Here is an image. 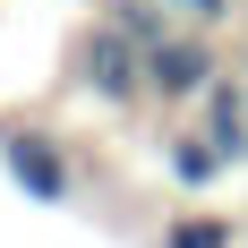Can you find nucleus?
I'll return each mask as SVG.
<instances>
[{"label": "nucleus", "mask_w": 248, "mask_h": 248, "mask_svg": "<svg viewBox=\"0 0 248 248\" xmlns=\"http://www.w3.org/2000/svg\"><path fill=\"white\" fill-rule=\"evenodd\" d=\"M77 77H86V94L128 103L137 86H146V43H128L120 26H94V34L77 43Z\"/></svg>", "instance_id": "obj_1"}, {"label": "nucleus", "mask_w": 248, "mask_h": 248, "mask_svg": "<svg viewBox=\"0 0 248 248\" xmlns=\"http://www.w3.org/2000/svg\"><path fill=\"white\" fill-rule=\"evenodd\" d=\"M146 86L163 103H197L205 86H214V51L188 43V34H163V43H146Z\"/></svg>", "instance_id": "obj_2"}, {"label": "nucleus", "mask_w": 248, "mask_h": 248, "mask_svg": "<svg viewBox=\"0 0 248 248\" xmlns=\"http://www.w3.org/2000/svg\"><path fill=\"white\" fill-rule=\"evenodd\" d=\"M0 163L17 171V188H26V197H43V205H60V197H69V154L51 146V137H34V128H9V137H0Z\"/></svg>", "instance_id": "obj_3"}, {"label": "nucleus", "mask_w": 248, "mask_h": 248, "mask_svg": "<svg viewBox=\"0 0 248 248\" xmlns=\"http://www.w3.org/2000/svg\"><path fill=\"white\" fill-rule=\"evenodd\" d=\"M171 171H180V180H197V188H205V180L223 171V154H214V137H171Z\"/></svg>", "instance_id": "obj_4"}, {"label": "nucleus", "mask_w": 248, "mask_h": 248, "mask_svg": "<svg viewBox=\"0 0 248 248\" xmlns=\"http://www.w3.org/2000/svg\"><path fill=\"white\" fill-rule=\"evenodd\" d=\"M171 248H223V223H171Z\"/></svg>", "instance_id": "obj_5"}, {"label": "nucleus", "mask_w": 248, "mask_h": 248, "mask_svg": "<svg viewBox=\"0 0 248 248\" xmlns=\"http://www.w3.org/2000/svg\"><path fill=\"white\" fill-rule=\"evenodd\" d=\"M180 17H197V26H214V17H231V0H171Z\"/></svg>", "instance_id": "obj_6"}]
</instances>
